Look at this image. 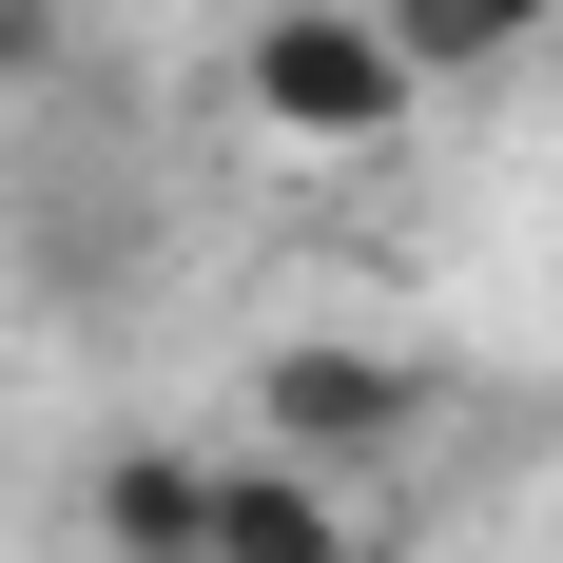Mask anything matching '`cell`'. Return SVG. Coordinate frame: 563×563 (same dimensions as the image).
Here are the masks:
<instances>
[{
  "label": "cell",
  "instance_id": "4",
  "mask_svg": "<svg viewBox=\"0 0 563 563\" xmlns=\"http://www.w3.org/2000/svg\"><path fill=\"white\" fill-rule=\"evenodd\" d=\"M195 525H214V466L195 448H117L98 466V563H195Z\"/></svg>",
  "mask_w": 563,
  "mask_h": 563
},
{
  "label": "cell",
  "instance_id": "5",
  "mask_svg": "<svg viewBox=\"0 0 563 563\" xmlns=\"http://www.w3.org/2000/svg\"><path fill=\"white\" fill-rule=\"evenodd\" d=\"M369 20H389V58L408 78H486V58H525L563 20V0H369Z\"/></svg>",
  "mask_w": 563,
  "mask_h": 563
},
{
  "label": "cell",
  "instance_id": "6",
  "mask_svg": "<svg viewBox=\"0 0 563 563\" xmlns=\"http://www.w3.org/2000/svg\"><path fill=\"white\" fill-rule=\"evenodd\" d=\"M40 58H58V0H0V98H20Z\"/></svg>",
  "mask_w": 563,
  "mask_h": 563
},
{
  "label": "cell",
  "instance_id": "1",
  "mask_svg": "<svg viewBox=\"0 0 563 563\" xmlns=\"http://www.w3.org/2000/svg\"><path fill=\"white\" fill-rule=\"evenodd\" d=\"M233 78H253V117H273L291 156H369V136H389V117L428 98V78L389 58V20H369V0H273Z\"/></svg>",
  "mask_w": 563,
  "mask_h": 563
},
{
  "label": "cell",
  "instance_id": "3",
  "mask_svg": "<svg viewBox=\"0 0 563 563\" xmlns=\"http://www.w3.org/2000/svg\"><path fill=\"white\" fill-rule=\"evenodd\" d=\"M195 563H369V486H311V466H214V525H195Z\"/></svg>",
  "mask_w": 563,
  "mask_h": 563
},
{
  "label": "cell",
  "instance_id": "2",
  "mask_svg": "<svg viewBox=\"0 0 563 563\" xmlns=\"http://www.w3.org/2000/svg\"><path fill=\"white\" fill-rule=\"evenodd\" d=\"M273 466H311V486H369V466L428 428V389H408L389 350H273Z\"/></svg>",
  "mask_w": 563,
  "mask_h": 563
}]
</instances>
